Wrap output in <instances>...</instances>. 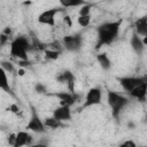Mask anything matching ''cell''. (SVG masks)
I'll return each instance as SVG.
<instances>
[{
    "mask_svg": "<svg viewBox=\"0 0 147 147\" xmlns=\"http://www.w3.org/2000/svg\"><path fill=\"white\" fill-rule=\"evenodd\" d=\"M122 22V20L115 22H107L98 28V42L95 49H99L105 45H110L117 38Z\"/></svg>",
    "mask_w": 147,
    "mask_h": 147,
    "instance_id": "obj_1",
    "label": "cell"
},
{
    "mask_svg": "<svg viewBox=\"0 0 147 147\" xmlns=\"http://www.w3.org/2000/svg\"><path fill=\"white\" fill-rule=\"evenodd\" d=\"M31 48V44L29 42L26 37H17L10 42V55L13 57H17L21 61H28V51Z\"/></svg>",
    "mask_w": 147,
    "mask_h": 147,
    "instance_id": "obj_2",
    "label": "cell"
},
{
    "mask_svg": "<svg viewBox=\"0 0 147 147\" xmlns=\"http://www.w3.org/2000/svg\"><path fill=\"white\" fill-rule=\"evenodd\" d=\"M107 101H108L109 107L111 108V114H113V116L115 118L119 117L121 110L129 103V99L127 98H125L124 95L118 94L116 92H113V91H108Z\"/></svg>",
    "mask_w": 147,
    "mask_h": 147,
    "instance_id": "obj_3",
    "label": "cell"
},
{
    "mask_svg": "<svg viewBox=\"0 0 147 147\" xmlns=\"http://www.w3.org/2000/svg\"><path fill=\"white\" fill-rule=\"evenodd\" d=\"M45 124L44 122L40 119L36 108L33 106H31V118L29 121V123L26 124V129L30 130V131H33V132H37V133H42L45 132Z\"/></svg>",
    "mask_w": 147,
    "mask_h": 147,
    "instance_id": "obj_4",
    "label": "cell"
},
{
    "mask_svg": "<svg viewBox=\"0 0 147 147\" xmlns=\"http://www.w3.org/2000/svg\"><path fill=\"white\" fill-rule=\"evenodd\" d=\"M63 47L69 52H77L82 47V34H68L63 37Z\"/></svg>",
    "mask_w": 147,
    "mask_h": 147,
    "instance_id": "obj_5",
    "label": "cell"
},
{
    "mask_svg": "<svg viewBox=\"0 0 147 147\" xmlns=\"http://www.w3.org/2000/svg\"><path fill=\"white\" fill-rule=\"evenodd\" d=\"M117 80H118L119 85L124 88V91H126L127 93L132 92L136 87H138L139 85L145 83L142 76H140V77H118Z\"/></svg>",
    "mask_w": 147,
    "mask_h": 147,
    "instance_id": "obj_6",
    "label": "cell"
},
{
    "mask_svg": "<svg viewBox=\"0 0 147 147\" xmlns=\"http://www.w3.org/2000/svg\"><path fill=\"white\" fill-rule=\"evenodd\" d=\"M49 95L57 98L60 100V106H67V107H71L80 99L79 94L71 92H56V93H51Z\"/></svg>",
    "mask_w": 147,
    "mask_h": 147,
    "instance_id": "obj_7",
    "label": "cell"
},
{
    "mask_svg": "<svg viewBox=\"0 0 147 147\" xmlns=\"http://www.w3.org/2000/svg\"><path fill=\"white\" fill-rule=\"evenodd\" d=\"M63 10H64V8H51V9H47V10L42 11L38 16V22L40 24L54 26L55 25V15L57 13H60V11H63Z\"/></svg>",
    "mask_w": 147,
    "mask_h": 147,
    "instance_id": "obj_8",
    "label": "cell"
},
{
    "mask_svg": "<svg viewBox=\"0 0 147 147\" xmlns=\"http://www.w3.org/2000/svg\"><path fill=\"white\" fill-rule=\"evenodd\" d=\"M101 90L99 87H93L91 88L86 96H85V101L82 106V109H85L87 107H91V106H95V105H99L101 102Z\"/></svg>",
    "mask_w": 147,
    "mask_h": 147,
    "instance_id": "obj_9",
    "label": "cell"
},
{
    "mask_svg": "<svg viewBox=\"0 0 147 147\" xmlns=\"http://www.w3.org/2000/svg\"><path fill=\"white\" fill-rule=\"evenodd\" d=\"M56 80L59 83H65L68 85V88H69V92L71 93H76L75 92V76L71 71L69 70H65L63 72H61L60 75L56 76Z\"/></svg>",
    "mask_w": 147,
    "mask_h": 147,
    "instance_id": "obj_10",
    "label": "cell"
},
{
    "mask_svg": "<svg viewBox=\"0 0 147 147\" xmlns=\"http://www.w3.org/2000/svg\"><path fill=\"white\" fill-rule=\"evenodd\" d=\"M53 117H55L56 119H59L61 122L70 121V118H71L70 107H67V106H60V107H57L53 111Z\"/></svg>",
    "mask_w": 147,
    "mask_h": 147,
    "instance_id": "obj_11",
    "label": "cell"
},
{
    "mask_svg": "<svg viewBox=\"0 0 147 147\" xmlns=\"http://www.w3.org/2000/svg\"><path fill=\"white\" fill-rule=\"evenodd\" d=\"M31 142H32V137L25 131H20L18 133H16V140H15L14 147L30 146Z\"/></svg>",
    "mask_w": 147,
    "mask_h": 147,
    "instance_id": "obj_12",
    "label": "cell"
},
{
    "mask_svg": "<svg viewBox=\"0 0 147 147\" xmlns=\"http://www.w3.org/2000/svg\"><path fill=\"white\" fill-rule=\"evenodd\" d=\"M134 30L138 36L147 37V17H140L134 22Z\"/></svg>",
    "mask_w": 147,
    "mask_h": 147,
    "instance_id": "obj_13",
    "label": "cell"
},
{
    "mask_svg": "<svg viewBox=\"0 0 147 147\" xmlns=\"http://www.w3.org/2000/svg\"><path fill=\"white\" fill-rule=\"evenodd\" d=\"M147 94V83H144L141 85H139L138 87H136L132 92H130V95L134 99H138L140 101H144Z\"/></svg>",
    "mask_w": 147,
    "mask_h": 147,
    "instance_id": "obj_14",
    "label": "cell"
},
{
    "mask_svg": "<svg viewBox=\"0 0 147 147\" xmlns=\"http://www.w3.org/2000/svg\"><path fill=\"white\" fill-rule=\"evenodd\" d=\"M130 44H131V47L133 48V51L137 54H141L142 53L145 45L142 44V40L140 39V37L136 32H133V34L131 37V40H130Z\"/></svg>",
    "mask_w": 147,
    "mask_h": 147,
    "instance_id": "obj_15",
    "label": "cell"
},
{
    "mask_svg": "<svg viewBox=\"0 0 147 147\" xmlns=\"http://www.w3.org/2000/svg\"><path fill=\"white\" fill-rule=\"evenodd\" d=\"M96 60L99 62V64L101 65V68L103 70H109L110 67H111V63H110V60L108 57V55L106 53H100L96 55Z\"/></svg>",
    "mask_w": 147,
    "mask_h": 147,
    "instance_id": "obj_16",
    "label": "cell"
},
{
    "mask_svg": "<svg viewBox=\"0 0 147 147\" xmlns=\"http://www.w3.org/2000/svg\"><path fill=\"white\" fill-rule=\"evenodd\" d=\"M44 124H45V126H47V127H49V129H57V127H62L63 126V124H62V122L61 121H59V119H56L55 117H47L45 121H44Z\"/></svg>",
    "mask_w": 147,
    "mask_h": 147,
    "instance_id": "obj_17",
    "label": "cell"
},
{
    "mask_svg": "<svg viewBox=\"0 0 147 147\" xmlns=\"http://www.w3.org/2000/svg\"><path fill=\"white\" fill-rule=\"evenodd\" d=\"M2 72V82H1V84H0V87H1V90H3L5 92H7V93H10L11 95H14L13 94V92H11V90H10V87H9V83H8V79H7V75H6V71H1Z\"/></svg>",
    "mask_w": 147,
    "mask_h": 147,
    "instance_id": "obj_18",
    "label": "cell"
},
{
    "mask_svg": "<svg viewBox=\"0 0 147 147\" xmlns=\"http://www.w3.org/2000/svg\"><path fill=\"white\" fill-rule=\"evenodd\" d=\"M61 5L67 8V7H77V6H84L86 5L85 1L83 0H71V1H61Z\"/></svg>",
    "mask_w": 147,
    "mask_h": 147,
    "instance_id": "obj_19",
    "label": "cell"
},
{
    "mask_svg": "<svg viewBox=\"0 0 147 147\" xmlns=\"http://www.w3.org/2000/svg\"><path fill=\"white\" fill-rule=\"evenodd\" d=\"M60 55V51H54V49H45V56L48 60H56Z\"/></svg>",
    "mask_w": 147,
    "mask_h": 147,
    "instance_id": "obj_20",
    "label": "cell"
},
{
    "mask_svg": "<svg viewBox=\"0 0 147 147\" xmlns=\"http://www.w3.org/2000/svg\"><path fill=\"white\" fill-rule=\"evenodd\" d=\"M77 22H78V24H79L82 28H86V26L90 24V22H91V15H87V16H79V17L77 18Z\"/></svg>",
    "mask_w": 147,
    "mask_h": 147,
    "instance_id": "obj_21",
    "label": "cell"
},
{
    "mask_svg": "<svg viewBox=\"0 0 147 147\" xmlns=\"http://www.w3.org/2000/svg\"><path fill=\"white\" fill-rule=\"evenodd\" d=\"M91 8H92V5H90V3H86V5L82 6L80 9H79V16H87V15H90Z\"/></svg>",
    "mask_w": 147,
    "mask_h": 147,
    "instance_id": "obj_22",
    "label": "cell"
},
{
    "mask_svg": "<svg viewBox=\"0 0 147 147\" xmlns=\"http://www.w3.org/2000/svg\"><path fill=\"white\" fill-rule=\"evenodd\" d=\"M1 68H2L3 71H7V72H13V71H14V67H13V64L9 63V62H6V61L1 62Z\"/></svg>",
    "mask_w": 147,
    "mask_h": 147,
    "instance_id": "obj_23",
    "label": "cell"
},
{
    "mask_svg": "<svg viewBox=\"0 0 147 147\" xmlns=\"http://www.w3.org/2000/svg\"><path fill=\"white\" fill-rule=\"evenodd\" d=\"M119 147H137V145L133 140H125L123 144H121Z\"/></svg>",
    "mask_w": 147,
    "mask_h": 147,
    "instance_id": "obj_24",
    "label": "cell"
},
{
    "mask_svg": "<svg viewBox=\"0 0 147 147\" xmlns=\"http://www.w3.org/2000/svg\"><path fill=\"white\" fill-rule=\"evenodd\" d=\"M8 37H9V36L5 34L3 32L1 33V36H0V45H1V46H3V45L7 42V40H8Z\"/></svg>",
    "mask_w": 147,
    "mask_h": 147,
    "instance_id": "obj_25",
    "label": "cell"
},
{
    "mask_svg": "<svg viewBox=\"0 0 147 147\" xmlns=\"http://www.w3.org/2000/svg\"><path fill=\"white\" fill-rule=\"evenodd\" d=\"M8 110L11 111V113H14V114H16V115H18V113H20V108L17 107V105H11L8 108Z\"/></svg>",
    "mask_w": 147,
    "mask_h": 147,
    "instance_id": "obj_26",
    "label": "cell"
},
{
    "mask_svg": "<svg viewBox=\"0 0 147 147\" xmlns=\"http://www.w3.org/2000/svg\"><path fill=\"white\" fill-rule=\"evenodd\" d=\"M15 140H16V134H15V133L9 134V137H8V142H9V145H11V146L14 147V145H15Z\"/></svg>",
    "mask_w": 147,
    "mask_h": 147,
    "instance_id": "obj_27",
    "label": "cell"
},
{
    "mask_svg": "<svg viewBox=\"0 0 147 147\" xmlns=\"http://www.w3.org/2000/svg\"><path fill=\"white\" fill-rule=\"evenodd\" d=\"M36 91H37L38 93H46V87H45L44 85H41V84H37Z\"/></svg>",
    "mask_w": 147,
    "mask_h": 147,
    "instance_id": "obj_28",
    "label": "cell"
},
{
    "mask_svg": "<svg viewBox=\"0 0 147 147\" xmlns=\"http://www.w3.org/2000/svg\"><path fill=\"white\" fill-rule=\"evenodd\" d=\"M63 21H64V23H67V25L70 28L71 25H72V22H71V18L68 16V15H65L64 17H63Z\"/></svg>",
    "mask_w": 147,
    "mask_h": 147,
    "instance_id": "obj_29",
    "label": "cell"
},
{
    "mask_svg": "<svg viewBox=\"0 0 147 147\" xmlns=\"http://www.w3.org/2000/svg\"><path fill=\"white\" fill-rule=\"evenodd\" d=\"M28 147H48V146L45 145V144H37V145H30Z\"/></svg>",
    "mask_w": 147,
    "mask_h": 147,
    "instance_id": "obj_30",
    "label": "cell"
},
{
    "mask_svg": "<svg viewBox=\"0 0 147 147\" xmlns=\"http://www.w3.org/2000/svg\"><path fill=\"white\" fill-rule=\"evenodd\" d=\"M18 75H20V76H23V75H24V70H23V69H20V70H18Z\"/></svg>",
    "mask_w": 147,
    "mask_h": 147,
    "instance_id": "obj_31",
    "label": "cell"
},
{
    "mask_svg": "<svg viewBox=\"0 0 147 147\" xmlns=\"http://www.w3.org/2000/svg\"><path fill=\"white\" fill-rule=\"evenodd\" d=\"M142 44H144V45H147V37H145V38L142 39Z\"/></svg>",
    "mask_w": 147,
    "mask_h": 147,
    "instance_id": "obj_32",
    "label": "cell"
},
{
    "mask_svg": "<svg viewBox=\"0 0 147 147\" xmlns=\"http://www.w3.org/2000/svg\"><path fill=\"white\" fill-rule=\"evenodd\" d=\"M139 147H147V146H139Z\"/></svg>",
    "mask_w": 147,
    "mask_h": 147,
    "instance_id": "obj_33",
    "label": "cell"
},
{
    "mask_svg": "<svg viewBox=\"0 0 147 147\" xmlns=\"http://www.w3.org/2000/svg\"><path fill=\"white\" fill-rule=\"evenodd\" d=\"M146 17H147V15H146Z\"/></svg>",
    "mask_w": 147,
    "mask_h": 147,
    "instance_id": "obj_34",
    "label": "cell"
}]
</instances>
